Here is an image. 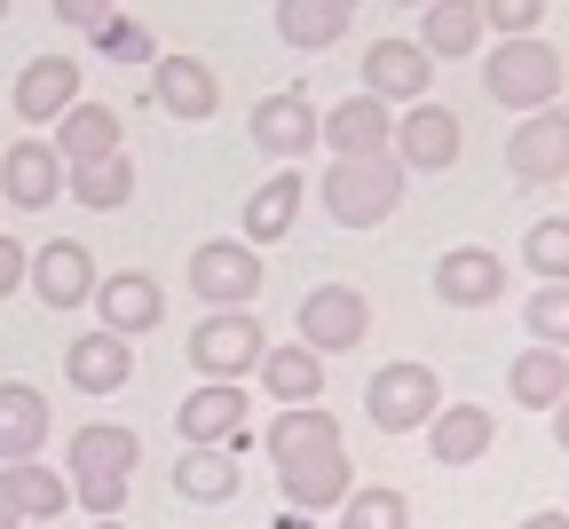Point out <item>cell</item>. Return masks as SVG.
Listing matches in <instances>:
<instances>
[{
  "instance_id": "1",
  "label": "cell",
  "mask_w": 569,
  "mask_h": 529,
  "mask_svg": "<svg viewBox=\"0 0 569 529\" xmlns=\"http://www.w3.org/2000/svg\"><path fill=\"white\" fill-rule=\"evenodd\" d=\"M261 442H269V467H277V498L293 513H332L356 490L348 435H340V419L325 403H284Z\"/></svg>"
},
{
  "instance_id": "2",
  "label": "cell",
  "mask_w": 569,
  "mask_h": 529,
  "mask_svg": "<svg viewBox=\"0 0 569 529\" xmlns=\"http://www.w3.org/2000/svg\"><path fill=\"white\" fill-rule=\"evenodd\" d=\"M482 88H490V103H507V111L530 119V111H553V103H561L569 63H561V48H553L546 32H530V40H490Z\"/></svg>"
},
{
  "instance_id": "3",
  "label": "cell",
  "mask_w": 569,
  "mask_h": 529,
  "mask_svg": "<svg viewBox=\"0 0 569 529\" xmlns=\"http://www.w3.org/2000/svg\"><path fill=\"white\" fill-rule=\"evenodd\" d=\"M403 167H396V150H372V159H332L317 174V198L325 213L340 221V230H380V221L403 206Z\"/></svg>"
},
{
  "instance_id": "4",
  "label": "cell",
  "mask_w": 569,
  "mask_h": 529,
  "mask_svg": "<svg viewBox=\"0 0 569 529\" xmlns=\"http://www.w3.org/2000/svg\"><path fill=\"white\" fill-rule=\"evenodd\" d=\"M443 411V380H436V363H380L372 380H365V419L380 427V435H411V427H427Z\"/></svg>"
},
{
  "instance_id": "5",
  "label": "cell",
  "mask_w": 569,
  "mask_h": 529,
  "mask_svg": "<svg viewBox=\"0 0 569 529\" xmlns=\"http://www.w3.org/2000/svg\"><path fill=\"white\" fill-rule=\"evenodd\" d=\"M293 340H301V348H317V356H348V348H365V340H372V300L356 292V285H317V292H301Z\"/></svg>"
},
{
  "instance_id": "6",
  "label": "cell",
  "mask_w": 569,
  "mask_h": 529,
  "mask_svg": "<svg viewBox=\"0 0 569 529\" xmlns=\"http://www.w3.org/2000/svg\"><path fill=\"white\" fill-rule=\"evenodd\" d=\"M269 332L253 325V309H206L198 332H190V363H198V380H253V363H261Z\"/></svg>"
},
{
  "instance_id": "7",
  "label": "cell",
  "mask_w": 569,
  "mask_h": 529,
  "mask_svg": "<svg viewBox=\"0 0 569 529\" xmlns=\"http://www.w3.org/2000/svg\"><path fill=\"white\" fill-rule=\"evenodd\" d=\"M246 419H253L246 380H198V388L174 403V435H182L190 450H238Z\"/></svg>"
},
{
  "instance_id": "8",
  "label": "cell",
  "mask_w": 569,
  "mask_h": 529,
  "mask_svg": "<svg viewBox=\"0 0 569 529\" xmlns=\"http://www.w3.org/2000/svg\"><path fill=\"white\" fill-rule=\"evenodd\" d=\"M396 167L403 174H443V167H459V150H467V127H459V111L451 103H411V111H396Z\"/></svg>"
},
{
  "instance_id": "9",
  "label": "cell",
  "mask_w": 569,
  "mask_h": 529,
  "mask_svg": "<svg viewBox=\"0 0 569 529\" xmlns=\"http://www.w3.org/2000/svg\"><path fill=\"white\" fill-rule=\"evenodd\" d=\"M190 292L206 300V309H253L261 292V253L246 238H206L190 253Z\"/></svg>"
},
{
  "instance_id": "10",
  "label": "cell",
  "mask_w": 569,
  "mask_h": 529,
  "mask_svg": "<svg viewBox=\"0 0 569 529\" xmlns=\"http://www.w3.org/2000/svg\"><path fill=\"white\" fill-rule=\"evenodd\" d=\"M507 174L546 190V182H569V111H530L515 134H507Z\"/></svg>"
},
{
  "instance_id": "11",
  "label": "cell",
  "mask_w": 569,
  "mask_h": 529,
  "mask_svg": "<svg viewBox=\"0 0 569 529\" xmlns=\"http://www.w3.org/2000/svg\"><path fill=\"white\" fill-rule=\"evenodd\" d=\"M151 103L167 111V119H182V127H198V119H213L222 111V71H213L206 56H159L151 63Z\"/></svg>"
},
{
  "instance_id": "12",
  "label": "cell",
  "mask_w": 569,
  "mask_h": 529,
  "mask_svg": "<svg viewBox=\"0 0 569 529\" xmlns=\"http://www.w3.org/2000/svg\"><path fill=\"white\" fill-rule=\"evenodd\" d=\"M96 325L119 332V340H142L167 325V292L151 269H119V277H96Z\"/></svg>"
},
{
  "instance_id": "13",
  "label": "cell",
  "mask_w": 569,
  "mask_h": 529,
  "mask_svg": "<svg viewBox=\"0 0 569 529\" xmlns=\"http://www.w3.org/2000/svg\"><path fill=\"white\" fill-rule=\"evenodd\" d=\"M317 103L301 96V88H284V96H261L253 111H246V134H253V150H269L277 167H293L301 150H317Z\"/></svg>"
},
{
  "instance_id": "14",
  "label": "cell",
  "mask_w": 569,
  "mask_h": 529,
  "mask_svg": "<svg viewBox=\"0 0 569 529\" xmlns=\"http://www.w3.org/2000/svg\"><path fill=\"white\" fill-rule=\"evenodd\" d=\"M63 159H56V142L48 134H24L17 150H0V198H9L17 213H48L63 198Z\"/></svg>"
},
{
  "instance_id": "15",
  "label": "cell",
  "mask_w": 569,
  "mask_h": 529,
  "mask_svg": "<svg viewBox=\"0 0 569 529\" xmlns=\"http://www.w3.org/2000/svg\"><path fill=\"white\" fill-rule=\"evenodd\" d=\"M436 88V63H427L419 40H372L365 48V96H380L388 111H411Z\"/></svg>"
},
{
  "instance_id": "16",
  "label": "cell",
  "mask_w": 569,
  "mask_h": 529,
  "mask_svg": "<svg viewBox=\"0 0 569 529\" xmlns=\"http://www.w3.org/2000/svg\"><path fill=\"white\" fill-rule=\"evenodd\" d=\"M317 142L332 150V159H372V150H388L396 142V111L380 103V96H340L325 119H317Z\"/></svg>"
},
{
  "instance_id": "17",
  "label": "cell",
  "mask_w": 569,
  "mask_h": 529,
  "mask_svg": "<svg viewBox=\"0 0 569 529\" xmlns=\"http://www.w3.org/2000/svg\"><path fill=\"white\" fill-rule=\"evenodd\" d=\"M24 285L48 300V309H88V300H96V253H88L80 238H48V246L32 253Z\"/></svg>"
},
{
  "instance_id": "18",
  "label": "cell",
  "mask_w": 569,
  "mask_h": 529,
  "mask_svg": "<svg viewBox=\"0 0 569 529\" xmlns=\"http://www.w3.org/2000/svg\"><path fill=\"white\" fill-rule=\"evenodd\" d=\"M9 103H17V119H24V134H32V127H56L71 103H80V63H71V56H32V63L17 71Z\"/></svg>"
},
{
  "instance_id": "19",
  "label": "cell",
  "mask_w": 569,
  "mask_h": 529,
  "mask_svg": "<svg viewBox=\"0 0 569 529\" xmlns=\"http://www.w3.org/2000/svg\"><path fill=\"white\" fill-rule=\"evenodd\" d=\"M436 300L443 309H498L507 300V261L482 253V246H451L436 261Z\"/></svg>"
},
{
  "instance_id": "20",
  "label": "cell",
  "mask_w": 569,
  "mask_h": 529,
  "mask_svg": "<svg viewBox=\"0 0 569 529\" xmlns=\"http://www.w3.org/2000/svg\"><path fill=\"white\" fill-rule=\"evenodd\" d=\"M419 435H427V450H436V467H482L490 442H498V411L490 403H443Z\"/></svg>"
},
{
  "instance_id": "21",
  "label": "cell",
  "mask_w": 569,
  "mask_h": 529,
  "mask_svg": "<svg viewBox=\"0 0 569 529\" xmlns=\"http://www.w3.org/2000/svg\"><path fill=\"white\" fill-rule=\"evenodd\" d=\"M301 206H309V182H301V167H277L253 198H246V213H238V230H246V246L261 253V246H284L293 238V221H301Z\"/></svg>"
},
{
  "instance_id": "22",
  "label": "cell",
  "mask_w": 569,
  "mask_h": 529,
  "mask_svg": "<svg viewBox=\"0 0 569 529\" xmlns=\"http://www.w3.org/2000/svg\"><path fill=\"white\" fill-rule=\"evenodd\" d=\"M48 142H56V159H63V167H96V159H119V150H127V127H119L111 103H88V96H80V103L56 119Z\"/></svg>"
},
{
  "instance_id": "23",
  "label": "cell",
  "mask_w": 569,
  "mask_h": 529,
  "mask_svg": "<svg viewBox=\"0 0 569 529\" xmlns=\"http://www.w3.org/2000/svg\"><path fill=\"white\" fill-rule=\"evenodd\" d=\"M63 380L80 388V396H119L134 380V340H119V332L63 340Z\"/></svg>"
},
{
  "instance_id": "24",
  "label": "cell",
  "mask_w": 569,
  "mask_h": 529,
  "mask_svg": "<svg viewBox=\"0 0 569 529\" xmlns=\"http://www.w3.org/2000/svg\"><path fill=\"white\" fill-rule=\"evenodd\" d=\"M253 380H261V396H269L277 411H284V403H317V396H325V356L301 348V340H269L261 363H253Z\"/></svg>"
},
{
  "instance_id": "25",
  "label": "cell",
  "mask_w": 569,
  "mask_h": 529,
  "mask_svg": "<svg viewBox=\"0 0 569 529\" xmlns=\"http://www.w3.org/2000/svg\"><path fill=\"white\" fill-rule=\"evenodd\" d=\"M63 467H71V475H111V482H134V467H142V435H134V427H111V419H88L80 435L63 442Z\"/></svg>"
},
{
  "instance_id": "26",
  "label": "cell",
  "mask_w": 569,
  "mask_h": 529,
  "mask_svg": "<svg viewBox=\"0 0 569 529\" xmlns=\"http://www.w3.org/2000/svg\"><path fill=\"white\" fill-rule=\"evenodd\" d=\"M56 411L32 380H0V467H17V459H40V442H48Z\"/></svg>"
},
{
  "instance_id": "27",
  "label": "cell",
  "mask_w": 569,
  "mask_h": 529,
  "mask_svg": "<svg viewBox=\"0 0 569 529\" xmlns=\"http://www.w3.org/2000/svg\"><path fill=\"white\" fill-rule=\"evenodd\" d=\"M419 48H427V63H467L482 48V0H427Z\"/></svg>"
},
{
  "instance_id": "28",
  "label": "cell",
  "mask_w": 569,
  "mask_h": 529,
  "mask_svg": "<svg viewBox=\"0 0 569 529\" xmlns=\"http://www.w3.org/2000/svg\"><path fill=\"white\" fill-rule=\"evenodd\" d=\"M507 396H515L522 411H553V403L569 396V356H561V348H538V340H530V348H522V356L507 363Z\"/></svg>"
},
{
  "instance_id": "29",
  "label": "cell",
  "mask_w": 569,
  "mask_h": 529,
  "mask_svg": "<svg viewBox=\"0 0 569 529\" xmlns=\"http://www.w3.org/2000/svg\"><path fill=\"white\" fill-rule=\"evenodd\" d=\"M174 490L190 506H230L246 490V467H238V450H182L174 459Z\"/></svg>"
},
{
  "instance_id": "30",
  "label": "cell",
  "mask_w": 569,
  "mask_h": 529,
  "mask_svg": "<svg viewBox=\"0 0 569 529\" xmlns=\"http://www.w3.org/2000/svg\"><path fill=\"white\" fill-rule=\"evenodd\" d=\"M348 9H332V0H277V40L284 48H301V56H325L348 40Z\"/></svg>"
},
{
  "instance_id": "31",
  "label": "cell",
  "mask_w": 569,
  "mask_h": 529,
  "mask_svg": "<svg viewBox=\"0 0 569 529\" xmlns=\"http://www.w3.org/2000/svg\"><path fill=\"white\" fill-rule=\"evenodd\" d=\"M0 490H9V506H17L24 521H63V513H71V482H63L56 467H40V459L0 467Z\"/></svg>"
},
{
  "instance_id": "32",
  "label": "cell",
  "mask_w": 569,
  "mask_h": 529,
  "mask_svg": "<svg viewBox=\"0 0 569 529\" xmlns=\"http://www.w3.org/2000/svg\"><path fill=\"white\" fill-rule=\"evenodd\" d=\"M63 198L80 206V213H119L134 198V159L119 150V159H96V167H71L63 174Z\"/></svg>"
},
{
  "instance_id": "33",
  "label": "cell",
  "mask_w": 569,
  "mask_h": 529,
  "mask_svg": "<svg viewBox=\"0 0 569 529\" xmlns=\"http://www.w3.org/2000/svg\"><path fill=\"white\" fill-rule=\"evenodd\" d=\"M340 529H411V498L396 482H356L340 498Z\"/></svg>"
},
{
  "instance_id": "34",
  "label": "cell",
  "mask_w": 569,
  "mask_h": 529,
  "mask_svg": "<svg viewBox=\"0 0 569 529\" xmlns=\"http://www.w3.org/2000/svg\"><path fill=\"white\" fill-rule=\"evenodd\" d=\"M522 269L538 285H569V213H546L522 230Z\"/></svg>"
},
{
  "instance_id": "35",
  "label": "cell",
  "mask_w": 569,
  "mask_h": 529,
  "mask_svg": "<svg viewBox=\"0 0 569 529\" xmlns=\"http://www.w3.org/2000/svg\"><path fill=\"white\" fill-rule=\"evenodd\" d=\"M522 325H530L538 348H561L569 356V285H538L530 309H522Z\"/></svg>"
},
{
  "instance_id": "36",
  "label": "cell",
  "mask_w": 569,
  "mask_h": 529,
  "mask_svg": "<svg viewBox=\"0 0 569 529\" xmlns=\"http://www.w3.org/2000/svg\"><path fill=\"white\" fill-rule=\"evenodd\" d=\"M88 40H96V56H111V63H159V40L142 32L134 17H103Z\"/></svg>"
},
{
  "instance_id": "37",
  "label": "cell",
  "mask_w": 569,
  "mask_h": 529,
  "mask_svg": "<svg viewBox=\"0 0 569 529\" xmlns=\"http://www.w3.org/2000/svg\"><path fill=\"white\" fill-rule=\"evenodd\" d=\"M63 482H71V506H88V521H119L127 490H134V482H111V475H63Z\"/></svg>"
},
{
  "instance_id": "38",
  "label": "cell",
  "mask_w": 569,
  "mask_h": 529,
  "mask_svg": "<svg viewBox=\"0 0 569 529\" xmlns=\"http://www.w3.org/2000/svg\"><path fill=\"white\" fill-rule=\"evenodd\" d=\"M546 24V0H482V32L498 40H530Z\"/></svg>"
},
{
  "instance_id": "39",
  "label": "cell",
  "mask_w": 569,
  "mask_h": 529,
  "mask_svg": "<svg viewBox=\"0 0 569 529\" xmlns=\"http://www.w3.org/2000/svg\"><path fill=\"white\" fill-rule=\"evenodd\" d=\"M56 9V24H71V32H96L103 17H119V0H48Z\"/></svg>"
},
{
  "instance_id": "40",
  "label": "cell",
  "mask_w": 569,
  "mask_h": 529,
  "mask_svg": "<svg viewBox=\"0 0 569 529\" xmlns=\"http://www.w3.org/2000/svg\"><path fill=\"white\" fill-rule=\"evenodd\" d=\"M24 269H32V253H24V238H9V230H0V300H9V292L24 285Z\"/></svg>"
},
{
  "instance_id": "41",
  "label": "cell",
  "mask_w": 569,
  "mask_h": 529,
  "mask_svg": "<svg viewBox=\"0 0 569 529\" xmlns=\"http://www.w3.org/2000/svg\"><path fill=\"white\" fill-rule=\"evenodd\" d=\"M522 529H569V513H561V506H546V513H530Z\"/></svg>"
},
{
  "instance_id": "42",
  "label": "cell",
  "mask_w": 569,
  "mask_h": 529,
  "mask_svg": "<svg viewBox=\"0 0 569 529\" xmlns=\"http://www.w3.org/2000/svg\"><path fill=\"white\" fill-rule=\"evenodd\" d=\"M553 442H561V450H569V396H561V403H553Z\"/></svg>"
},
{
  "instance_id": "43",
  "label": "cell",
  "mask_w": 569,
  "mask_h": 529,
  "mask_svg": "<svg viewBox=\"0 0 569 529\" xmlns=\"http://www.w3.org/2000/svg\"><path fill=\"white\" fill-rule=\"evenodd\" d=\"M0 529H24V513L9 506V490H0Z\"/></svg>"
},
{
  "instance_id": "44",
  "label": "cell",
  "mask_w": 569,
  "mask_h": 529,
  "mask_svg": "<svg viewBox=\"0 0 569 529\" xmlns=\"http://www.w3.org/2000/svg\"><path fill=\"white\" fill-rule=\"evenodd\" d=\"M277 529H309V513H293V506H284V513H277Z\"/></svg>"
},
{
  "instance_id": "45",
  "label": "cell",
  "mask_w": 569,
  "mask_h": 529,
  "mask_svg": "<svg viewBox=\"0 0 569 529\" xmlns=\"http://www.w3.org/2000/svg\"><path fill=\"white\" fill-rule=\"evenodd\" d=\"M396 9H427V0H396Z\"/></svg>"
},
{
  "instance_id": "46",
  "label": "cell",
  "mask_w": 569,
  "mask_h": 529,
  "mask_svg": "<svg viewBox=\"0 0 569 529\" xmlns=\"http://www.w3.org/2000/svg\"><path fill=\"white\" fill-rule=\"evenodd\" d=\"M332 9H348V17H356V0H332Z\"/></svg>"
},
{
  "instance_id": "47",
  "label": "cell",
  "mask_w": 569,
  "mask_h": 529,
  "mask_svg": "<svg viewBox=\"0 0 569 529\" xmlns=\"http://www.w3.org/2000/svg\"><path fill=\"white\" fill-rule=\"evenodd\" d=\"M24 529H56V521H24Z\"/></svg>"
},
{
  "instance_id": "48",
  "label": "cell",
  "mask_w": 569,
  "mask_h": 529,
  "mask_svg": "<svg viewBox=\"0 0 569 529\" xmlns=\"http://www.w3.org/2000/svg\"><path fill=\"white\" fill-rule=\"evenodd\" d=\"M88 529H119V521H88Z\"/></svg>"
},
{
  "instance_id": "49",
  "label": "cell",
  "mask_w": 569,
  "mask_h": 529,
  "mask_svg": "<svg viewBox=\"0 0 569 529\" xmlns=\"http://www.w3.org/2000/svg\"><path fill=\"white\" fill-rule=\"evenodd\" d=\"M0 24H9V0H0Z\"/></svg>"
}]
</instances>
